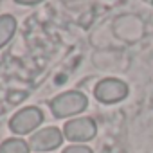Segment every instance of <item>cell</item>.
Instances as JSON below:
<instances>
[{"label":"cell","mask_w":153,"mask_h":153,"mask_svg":"<svg viewBox=\"0 0 153 153\" xmlns=\"http://www.w3.org/2000/svg\"><path fill=\"white\" fill-rule=\"evenodd\" d=\"M130 88L124 81L115 79V78H106L103 81L97 83V87L94 88V96L97 101L112 105V103H119L128 96Z\"/></svg>","instance_id":"7a4b0ae2"},{"label":"cell","mask_w":153,"mask_h":153,"mask_svg":"<svg viewBox=\"0 0 153 153\" xmlns=\"http://www.w3.org/2000/svg\"><path fill=\"white\" fill-rule=\"evenodd\" d=\"M43 121V114L40 108L36 106H27L24 110H20L11 121H9V128L11 131L18 133V135H25L31 133L33 130H36Z\"/></svg>","instance_id":"277c9868"},{"label":"cell","mask_w":153,"mask_h":153,"mask_svg":"<svg viewBox=\"0 0 153 153\" xmlns=\"http://www.w3.org/2000/svg\"><path fill=\"white\" fill-rule=\"evenodd\" d=\"M18 4H25V6H33V4H40L43 0H16Z\"/></svg>","instance_id":"9c48e42d"},{"label":"cell","mask_w":153,"mask_h":153,"mask_svg":"<svg viewBox=\"0 0 153 153\" xmlns=\"http://www.w3.org/2000/svg\"><path fill=\"white\" fill-rule=\"evenodd\" d=\"M61 142H63V133L58 128L51 126V128H43L33 133L29 139V148L34 151H52L59 148Z\"/></svg>","instance_id":"5b68a950"},{"label":"cell","mask_w":153,"mask_h":153,"mask_svg":"<svg viewBox=\"0 0 153 153\" xmlns=\"http://www.w3.org/2000/svg\"><path fill=\"white\" fill-rule=\"evenodd\" d=\"M15 31H16V20L11 15H2L0 16V49L13 38Z\"/></svg>","instance_id":"8992f818"},{"label":"cell","mask_w":153,"mask_h":153,"mask_svg":"<svg viewBox=\"0 0 153 153\" xmlns=\"http://www.w3.org/2000/svg\"><path fill=\"white\" fill-rule=\"evenodd\" d=\"M63 153H94L88 146H83V144H74V146H68L63 149Z\"/></svg>","instance_id":"ba28073f"},{"label":"cell","mask_w":153,"mask_h":153,"mask_svg":"<svg viewBox=\"0 0 153 153\" xmlns=\"http://www.w3.org/2000/svg\"><path fill=\"white\" fill-rule=\"evenodd\" d=\"M29 142L22 139H7L0 144V153H29Z\"/></svg>","instance_id":"52a82bcc"},{"label":"cell","mask_w":153,"mask_h":153,"mask_svg":"<svg viewBox=\"0 0 153 153\" xmlns=\"http://www.w3.org/2000/svg\"><path fill=\"white\" fill-rule=\"evenodd\" d=\"M88 106V99L83 92L79 90H68L59 94L58 97H54L51 101V110L58 119L63 117H70V115H78L83 110H87Z\"/></svg>","instance_id":"6da1fadb"},{"label":"cell","mask_w":153,"mask_h":153,"mask_svg":"<svg viewBox=\"0 0 153 153\" xmlns=\"http://www.w3.org/2000/svg\"><path fill=\"white\" fill-rule=\"evenodd\" d=\"M97 126L96 121L90 117H78L72 119L63 126V135L72 142H88L96 137Z\"/></svg>","instance_id":"3957f363"}]
</instances>
